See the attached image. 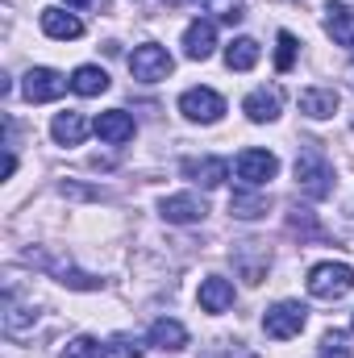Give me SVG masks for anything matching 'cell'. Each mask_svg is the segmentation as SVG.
I'll return each instance as SVG.
<instances>
[{
	"instance_id": "cell-23",
	"label": "cell",
	"mask_w": 354,
	"mask_h": 358,
	"mask_svg": "<svg viewBox=\"0 0 354 358\" xmlns=\"http://www.w3.org/2000/svg\"><path fill=\"white\" fill-rule=\"evenodd\" d=\"M71 92H76V96H100V92H108L104 67H92V63L76 67V71H71Z\"/></svg>"
},
{
	"instance_id": "cell-20",
	"label": "cell",
	"mask_w": 354,
	"mask_h": 358,
	"mask_svg": "<svg viewBox=\"0 0 354 358\" xmlns=\"http://www.w3.org/2000/svg\"><path fill=\"white\" fill-rule=\"evenodd\" d=\"M300 113L313 121H325L338 113V92L334 88H304L300 92Z\"/></svg>"
},
{
	"instance_id": "cell-25",
	"label": "cell",
	"mask_w": 354,
	"mask_h": 358,
	"mask_svg": "<svg viewBox=\"0 0 354 358\" xmlns=\"http://www.w3.org/2000/svg\"><path fill=\"white\" fill-rule=\"evenodd\" d=\"M204 13H213L217 21L238 25V21L246 17V0H204Z\"/></svg>"
},
{
	"instance_id": "cell-15",
	"label": "cell",
	"mask_w": 354,
	"mask_h": 358,
	"mask_svg": "<svg viewBox=\"0 0 354 358\" xmlns=\"http://www.w3.org/2000/svg\"><path fill=\"white\" fill-rule=\"evenodd\" d=\"M279 108H283V92H279V88H255L246 100H242V113H246L255 125L275 121V117H279Z\"/></svg>"
},
{
	"instance_id": "cell-22",
	"label": "cell",
	"mask_w": 354,
	"mask_h": 358,
	"mask_svg": "<svg viewBox=\"0 0 354 358\" xmlns=\"http://www.w3.org/2000/svg\"><path fill=\"white\" fill-rule=\"evenodd\" d=\"M259 55H263V50H259L255 38H234V42L225 46V67H229V71H250V67L259 63Z\"/></svg>"
},
{
	"instance_id": "cell-27",
	"label": "cell",
	"mask_w": 354,
	"mask_h": 358,
	"mask_svg": "<svg viewBox=\"0 0 354 358\" xmlns=\"http://www.w3.org/2000/svg\"><path fill=\"white\" fill-rule=\"evenodd\" d=\"M321 358H351V346H346V334L342 329H330L321 338Z\"/></svg>"
},
{
	"instance_id": "cell-12",
	"label": "cell",
	"mask_w": 354,
	"mask_h": 358,
	"mask_svg": "<svg viewBox=\"0 0 354 358\" xmlns=\"http://www.w3.org/2000/svg\"><path fill=\"white\" fill-rule=\"evenodd\" d=\"M42 34L46 38H55V42H76V38H84V21L76 17V13H67V8H42Z\"/></svg>"
},
{
	"instance_id": "cell-4",
	"label": "cell",
	"mask_w": 354,
	"mask_h": 358,
	"mask_svg": "<svg viewBox=\"0 0 354 358\" xmlns=\"http://www.w3.org/2000/svg\"><path fill=\"white\" fill-rule=\"evenodd\" d=\"M129 71H134L138 84H159V80H167V76L176 71V59H171L159 42H142V46L129 55Z\"/></svg>"
},
{
	"instance_id": "cell-26",
	"label": "cell",
	"mask_w": 354,
	"mask_h": 358,
	"mask_svg": "<svg viewBox=\"0 0 354 358\" xmlns=\"http://www.w3.org/2000/svg\"><path fill=\"white\" fill-rule=\"evenodd\" d=\"M296 50H300V42L283 29L279 38H275V71H292V63H296Z\"/></svg>"
},
{
	"instance_id": "cell-6",
	"label": "cell",
	"mask_w": 354,
	"mask_h": 358,
	"mask_svg": "<svg viewBox=\"0 0 354 358\" xmlns=\"http://www.w3.org/2000/svg\"><path fill=\"white\" fill-rule=\"evenodd\" d=\"M304 321H309V308L296 304V300H279V304H271L263 313V329H267V338H275V342L296 338L304 329Z\"/></svg>"
},
{
	"instance_id": "cell-8",
	"label": "cell",
	"mask_w": 354,
	"mask_h": 358,
	"mask_svg": "<svg viewBox=\"0 0 354 358\" xmlns=\"http://www.w3.org/2000/svg\"><path fill=\"white\" fill-rule=\"evenodd\" d=\"M179 113L187 121H200V125H217L225 117V100L213 88H187L179 96Z\"/></svg>"
},
{
	"instance_id": "cell-1",
	"label": "cell",
	"mask_w": 354,
	"mask_h": 358,
	"mask_svg": "<svg viewBox=\"0 0 354 358\" xmlns=\"http://www.w3.org/2000/svg\"><path fill=\"white\" fill-rule=\"evenodd\" d=\"M296 187H300L309 200L334 196V167H330V159H325L317 146H304V150L296 155Z\"/></svg>"
},
{
	"instance_id": "cell-18",
	"label": "cell",
	"mask_w": 354,
	"mask_h": 358,
	"mask_svg": "<svg viewBox=\"0 0 354 358\" xmlns=\"http://www.w3.org/2000/svg\"><path fill=\"white\" fill-rule=\"evenodd\" d=\"M267 208H271V196L259 192V187H238L234 200H229V213L238 221H259V217H267Z\"/></svg>"
},
{
	"instance_id": "cell-29",
	"label": "cell",
	"mask_w": 354,
	"mask_h": 358,
	"mask_svg": "<svg viewBox=\"0 0 354 358\" xmlns=\"http://www.w3.org/2000/svg\"><path fill=\"white\" fill-rule=\"evenodd\" d=\"M71 8H104V0H67Z\"/></svg>"
},
{
	"instance_id": "cell-9",
	"label": "cell",
	"mask_w": 354,
	"mask_h": 358,
	"mask_svg": "<svg viewBox=\"0 0 354 358\" xmlns=\"http://www.w3.org/2000/svg\"><path fill=\"white\" fill-rule=\"evenodd\" d=\"M234 171H238V179L246 187H267L271 179L279 176V159L271 150H242L238 163H234Z\"/></svg>"
},
{
	"instance_id": "cell-24",
	"label": "cell",
	"mask_w": 354,
	"mask_h": 358,
	"mask_svg": "<svg viewBox=\"0 0 354 358\" xmlns=\"http://www.w3.org/2000/svg\"><path fill=\"white\" fill-rule=\"evenodd\" d=\"M59 358H108V346H100V342L88 338V334H80V338H71V342L63 346Z\"/></svg>"
},
{
	"instance_id": "cell-7",
	"label": "cell",
	"mask_w": 354,
	"mask_h": 358,
	"mask_svg": "<svg viewBox=\"0 0 354 358\" xmlns=\"http://www.w3.org/2000/svg\"><path fill=\"white\" fill-rule=\"evenodd\" d=\"M67 88H71V80H63L55 67H29V71H25V80H21V96H25L29 104L59 100Z\"/></svg>"
},
{
	"instance_id": "cell-17",
	"label": "cell",
	"mask_w": 354,
	"mask_h": 358,
	"mask_svg": "<svg viewBox=\"0 0 354 358\" xmlns=\"http://www.w3.org/2000/svg\"><path fill=\"white\" fill-rule=\"evenodd\" d=\"M325 34L338 42V46H351L354 50V8L351 4H325Z\"/></svg>"
},
{
	"instance_id": "cell-3",
	"label": "cell",
	"mask_w": 354,
	"mask_h": 358,
	"mask_svg": "<svg viewBox=\"0 0 354 358\" xmlns=\"http://www.w3.org/2000/svg\"><path fill=\"white\" fill-rule=\"evenodd\" d=\"M0 321H4V334H8V338H25V334L38 325V304H34V296L25 300V296L17 292V279H13V275L4 279V317H0Z\"/></svg>"
},
{
	"instance_id": "cell-14",
	"label": "cell",
	"mask_w": 354,
	"mask_h": 358,
	"mask_svg": "<svg viewBox=\"0 0 354 358\" xmlns=\"http://www.w3.org/2000/svg\"><path fill=\"white\" fill-rule=\"evenodd\" d=\"M96 138L100 142H108V146H121V142H129L134 138V117L125 113V108H108V113H100L96 117Z\"/></svg>"
},
{
	"instance_id": "cell-30",
	"label": "cell",
	"mask_w": 354,
	"mask_h": 358,
	"mask_svg": "<svg viewBox=\"0 0 354 358\" xmlns=\"http://www.w3.org/2000/svg\"><path fill=\"white\" fill-rule=\"evenodd\" d=\"M167 4H183V0H167Z\"/></svg>"
},
{
	"instance_id": "cell-19",
	"label": "cell",
	"mask_w": 354,
	"mask_h": 358,
	"mask_svg": "<svg viewBox=\"0 0 354 358\" xmlns=\"http://www.w3.org/2000/svg\"><path fill=\"white\" fill-rule=\"evenodd\" d=\"M229 304H234V283L221 279V275H208L200 283V308L204 313H225Z\"/></svg>"
},
{
	"instance_id": "cell-16",
	"label": "cell",
	"mask_w": 354,
	"mask_h": 358,
	"mask_svg": "<svg viewBox=\"0 0 354 358\" xmlns=\"http://www.w3.org/2000/svg\"><path fill=\"white\" fill-rule=\"evenodd\" d=\"M50 138H55L59 146H80V142L88 138V121H84V113H76V108L55 113V121H50Z\"/></svg>"
},
{
	"instance_id": "cell-5",
	"label": "cell",
	"mask_w": 354,
	"mask_h": 358,
	"mask_svg": "<svg viewBox=\"0 0 354 358\" xmlns=\"http://www.w3.org/2000/svg\"><path fill=\"white\" fill-rule=\"evenodd\" d=\"M229 263H234L238 279H242L246 287H259L267 279V271H271V250H267L263 242H234Z\"/></svg>"
},
{
	"instance_id": "cell-10",
	"label": "cell",
	"mask_w": 354,
	"mask_h": 358,
	"mask_svg": "<svg viewBox=\"0 0 354 358\" xmlns=\"http://www.w3.org/2000/svg\"><path fill=\"white\" fill-rule=\"evenodd\" d=\"M159 213H163V221H171V225H196V221H204L208 204H204L200 196H192V192H179V196H167V200L159 204Z\"/></svg>"
},
{
	"instance_id": "cell-21",
	"label": "cell",
	"mask_w": 354,
	"mask_h": 358,
	"mask_svg": "<svg viewBox=\"0 0 354 358\" xmlns=\"http://www.w3.org/2000/svg\"><path fill=\"white\" fill-rule=\"evenodd\" d=\"M146 338H150L155 350H183V346H187V329L179 325L176 317H159Z\"/></svg>"
},
{
	"instance_id": "cell-2",
	"label": "cell",
	"mask_w": 354,
	"mask_h": 358,
	"mask_svg": "<svg viewBox=\"0 0 354 358\" xmlns=\"http://www.w3.org/2000/svg\"><path fill=\"white\" fill-rule=\"evenodd\" d=\"M304 283H309L313 300H342L354 287V267L351 263H317Z\"/></svg>"
},
{
	"instance_id": "cell-11",
	"label": "cell",
	"mask_w": 354,
	"mask_h": 358,
	"mask_svg": "<svg viewBox=\"0 0 354 358\" xmlns=\"http://www.w3.org/2000/svg\"><path fill=\"white\" fill-rule=\"evenodd\" d=\"M179 171L192 179V183H200V187H221V183L229 179V163H225V159L204 155V159H183V163H179Z\"/></svg>"
},
{
	"instance_id": "cell-28",
	"label": "cell",
	"mask_w": 354,
	"mask_h": 358,
	"mask_svg": "<svg viewBox=\"0 0 354 358\" xmlns=\"http://www.w3.org/2000/svg\"><path fill=\"white\" fill-rule=\"evenodd\" d=\"M113 355L117 358H138V346L129 338H113Z\"/></svg>"
},
{
	"instance_id": "cell-13",
	"label": "cell",
	"mask_w": 354,
	"mask_h": 358,
	"mask_svg": "<svg viewBox=\"0 0 354 358\" xmlns=\"http://www.w3.org/2000/svg\"><path fill=\"white\" fill-rule=\"evenodd\" d=\"M217 50V25L213 21H192L187 29H183V55L192 59V63H204L208 55Z\"/></svg>"
}]
</instances>
